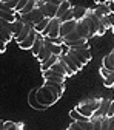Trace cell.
<instances>
[{
    "label": "cell",
    "instance_id": "cell-1",
    "mask_svg": "<svg viewBox=\"0 0 114 130\" xmlns=\"http://www.w3.org/2000/svg\"><path fill=\"white\" fill-rule=\"evenodd\" d=\"M99 105H100V99H89V101H83V102H80L77 107H76V110L80 113V115H83V116H86V118H93V115L96 113V110L99 108Z\"/></svg>",
    "mask_w": 114,
    "mask_h": 130
},
{
    "label": "cell",
    "instance_id": "cell-2",
    "mask_svg": "<svg viewBox=\"0 0 114 130\" xmlns=\"http://www.w3.org/2000/svg\"><path fill=\"white\" fill-rule=\"evenodd\" d=\"M36 98H37V102L42 105V107H50V105H53L56 101H59V98H56L50 90H48L46 87H40V88H37V91H36Z\"/></svg>",
    "mask_w": 114,
    "mask_h": 130
},
{
    "label": "cell",
    "instance_id": "cell-3",
    "mask_svg": "<svg viewBox=\"0 0 114 130\" xmlns=\"http://www.w3.org/2000/svg\"><path fill=\"white\" fill-rule=\"evenodd\" d=\"M60 3L62 2H39L37 0V8L42 11V14L46 19H54Z\"/></svg>",
    "mask_w": 114,
    "mask_h": 130
},
{
    "label": "cell",
    "instance_id": "cell-4",
    "mask_svg": "<svg viewBox=\"0 0 114 130\" xmlns=\"http://www.w3.org/2000/svg\"><path fill=\"white\" fill-rule=\"evenodd\" d=\"M42 37H51V39H57L60 37V20L59 19H51L48 26L43 29Z\"/></svg>",
    "mask_w": 114,
    "mask_h": 130
},
{
    "label": "cell",
    "instance_id": "cell-5",
    "mask_svg": "<svg viewBox=\"0 0 114 130\" xmlns=\"http://www.w3.org/2000/svg\"><path fill=\"white\" fill-rule=\"evenodd\" d=\"M45 19V15L42 14V11L39 9V8H36L32 12H29V14H26V15H22L20 17V20L25 23V25H32V26H36L39 22H42Z\"/></svg>",
    "mask_w": 114,
    "mask_h": 130
},
{
    "label": "cell",
    "instance_id": "cell-6",
    "mask_svg": "<svg viewBox=\"0 0 114 130\" xmlns=\"http://www.w3.org/2000/svg\"><path fill=\"white\" fill-rule=\"evenodd\" d=\"M109 105H111V99H100V105L96 110V113L93 115L91 119H103V118H106Z\"/></svg>",
    "mask_w": 114,
    "mask_h": 130
},
{
    "label": "cell",
    "instance_id": "cell-7",
    "mask_svg": "<svg viewBox=\"0 0 114 130\" xmlns=\"http://www.w3.org/2000/svg\"><path fill=\"white\" fill-rule=\"evenodd\" d=\"M60 60H62L65 65H66V67H68V70H70L73 74L79 73V70H82V68H83V67H80L79 63H76V62H74V59H73V57H71V56H70L66 51H65V53L60 56Z\"/></svg>",
    "mask_w": 114,
    "mask_h": 130
},
{
    "label": "cell",
    "instance_id": "cell-8",
    "mask_svg": "<svg viewBox=\"0 0 114 130\" xmlns=\"http://www.w3.org/2000/svg\"><path fill=\"white\" fill-rule=\"evenodd\" d=\"M43 87H46L56 98H59V99H60V96L65 91V84H59V82H54V80H45Z\"/></svg>",
    "mask_w": 114,
    "mask_h": 130
},
{
    "label": "cell",
    "instance_id": "cell-9",
    "mask_svg": "<svg viewBox=\"0 0 114 130\" xmlns=\"http://www.w3.org/2000/svg\"><path fill=\"white\" fill-rule=\"evenodd\" d=\"M94 14L102 20V17H106V15L111 14L109 11V6H108V2H96V8L93 9Z\"/></svg>",
    "mask_w": 114,
    "mask_h": 130
},
{
    "label": "cell",
    "instance_id": "cell-10",
    "mask_svg": "<svg viewBox=\"0 0 114 130\" xmlns=\"http://www.w3.org/2000/svg\"><path fill=\"white\" fill-rule=\"evenodd\" d=\"M76 25H77V22H76V20L60 23V37H66L68 34L74 32V31H76Z\"/></svg>",
    "mask_w": 114,
    "mask_h": 130
},
{
    "label": "cell",
    "instance_id": "cell-11",
    "mask_svg": "<svg viewBox=\"0 0 114 130\" xmlns=\"http://www.w3.org/2000/svg\"><path fill=\"white\" fill-rule=\"evenodd\" d=\"M36 39H37V32H36L34 28H32V31L29 32V36H28L22 43H19V46L22 48V50H29V51H31V48H32V45H34Z\"/></svg>",
    "mask_w": 114,
    "mask_h": 130
},
{
    "label": "cell",
    "instance_id": "cell-12",
    "mask_svg": "<svg viewBox=\"0 0 114 130\" xmlns=\"http://www.w3.org/2000/svg\"><path fill=\"white\" fill-rule=\"evenodd\" d=\"M43 79L45 80H54V82H59V84H65V76L53 71V70H48V71H43L42 73Z\"/></svg>",
    "mask_w": 114,
    "mask_h": 130
},
{
    "label": "cell",
    "instance_id": "cell-13",
    "mask_svg": "<svg viewBox=\"0 0 114 130\" xmlns=\"http://www.w3.org/2000/svg\"><path fill=\"white\" fill-rule=\"evenodd\" d=\"M6 26H8V29L11 31V34H12V37L15 39L20 32L23 31V28H25V23L22 22V20H15L14 23H8L6 22Z\"/></svg>",
    "mask_w": 114,
    "mask_h": 130
},
{
    "label": "cell",
    "instance_id": "cell-14",
    "mask_svg": "<svg viewBox=\"0 0 114 130\" xmlns=\"http://www.w3.org/2000/svg\"><path fill=\"white\" fill-rule=\"evenodd\" d=\"M100 74L103 77V85L105 87H114V71H108L106 68L100 67Z\"/></svg>",
    "mask_w": 114,
    "mask_h": 130
},
{
    "label": "cell",
    "instance_id": "cell-15",
    "mask_svg": "<svg viewBox=\"0 0 114 130\" xmlns=\"http://www.w3.org/2000/svg\"><path fill=\"white\" fill-rule=\"evenodd\" d=\"M12 39H14V37H12L11 31H9L8 26H6V22L0 20V40H3L5 43H8V42L12 40Z\"/></svg>",
    "mask_w": 114,
    "mask_h": 130
},
{
    "label": "cell",
    "instance_id": "cell-16",
    "mask_svg": "<svg viewBox=\"0 0 114 130\" xmlns=\"http://www.w3.org/2000/svg\"><path fill=\"white\" fill-rule=\"evenodd\" d=\"M76 32L82 37V39H89V31H88V26H86V23L83 22V20H80V22H77V25H76Z\"/></svg>",
    "mask_w": 114,
    "mask_h": 130
},
{
    "label": "cell",
    "instance_id": "cell-17",
    "mask_svg": "<svg viewBox=\"0 0 114 130\" xmlns=\"http://www.w3.org/2000/svg\"><path fill=\"white\" fill-rule=\"evenodd\" d=\"M86 11H88V8H85V6H80V5H77V6H73L74 20H76V22L83 20V19H85V15H86Z\"/></svg>",
    "mask_w": 114,
    "mask_h": 130
},
{
    "label": "cell",
    "instance_id": "cell-18",
    "mask_svg": "<svg viewBox=\"0 0 114 130\" xmlns=\"http://www.w3.org/2000/svg\"><path fill=\"white\" fill-rule=\"evenodd\" d=\"M43 46H45V48H46V50L50 51L53 56H62V54L65 53V51L62 50V46H60V45H54V43L45 42V40H43Z\"/></svg>",
    "mask_w": 114,
    "mask_h": 130
},
{
    "label": "cell",
    "instance_id": "cell-19",
    "mask_svg": "<svg viewBox=\"0 0 114 130\" xmlns=\"http://www.w3.org/2000/svg\"><path fill=\"white\" fill-rule=\"evenodd\" d=\"M66 53L74 59V62H76V63H79V65H80V67H83V65H86V63H88V60H86L82 54L79 53V50H68Z\"/></svg>",
    "mask_w": 114,
    "mask_h": 130
},
{
    "label": "cell",
    "instance_id": "cell-20",
    "mask_svg": "<svg viewBox=\"0 0 114 130\" xmlns=\"http://www.w3.org/2000/svg\"><path fill=\"white\" fill-rule=\"evenodd\" d=\"M73 8V5H71V2H65V0H62V3H60V6H59V9H57V14H56V19H62L65 14H66L70 9Z\"/></svg>",
    "mask_w": 114,
    "mask_h": 130
},
{
    "label": "cell",
    "instance_id": "cell-21",
    "mask_svg": "<svg viewBox=\"0 0 114 130\" xmlns=\"http://www.w3.org/2000/svg\"><path fill=\"white\" fill-rule=\"evenodd\" d=\"M42 48H43V37H42V34H37V39H36L34 45H32L31 51H32V54H34V56L37 57V54L40 53V50H42Z\"/></svg>",
    "mask_w": 114,
    "mask_h": 130
},
{
    "label": "cell",
    "instance_id": "cell-22",
    "mask_svg": "<svg viewBox=\"0 0 114 130\" xmlns=\"http://www.w3.org/2000/svg\"><path fill=\"white\" fill-rule=\"evenodd\" d=\"M17 3L15 0H8V2H0V11H15L17 8Z\"/></svg>",
    "mask_w": 114,
    "mask_h": 130
},
{
    "label": "cell",
    "instance_id": "cell-23",
    "mask_svg": "<svg viewBox=\"0 0 114 130\" xmlns=\"http://www.w3.org/2000/svg\"><path fill=\"white\" fill-rule=\"evenodd\" d=\"M37 8V0H28V3H26V6L20 11V17H22V15H26V14H29V12H32V11H34Z\"/></svg>",
    "mask_w": 114,
    "mask_h": 130
},
{
    "label": "cell",
    "instance_id": "cell-24",
    "mask_svg": "<svg viewBox=\"0 0 114 130\" xmlns=\"http://www.w3.org/2000/svg\"><path fill=\"white\" fill-rule=\"evenodd\" d=\"M32 28H34V26H32V25H25V28H23V31L20 32V34L17 36V37H15V40H17V43H22L28 36H29V32L32 31Z\"/></svg>",
    "mask_w": 114,
    "mask_h": 130
},
{
    "label": "cell",
    "instance_id": "cell-25",
    "mask_svg": "<svg viewBox=\"0 0 114 130\" xmlns=\"http://www.w3.org/2000/svg\"><path fill=\"white\" fill-rule=\"evenodd\" d=\"M59 57H60V56H51L46 62H43V63H42V73H43V71H48V70H51L53 65L59 62Z\"/></svg>",
    "mask_w": 114,
    "mask_h": 130
},
{
    "label": "cell",
    "instance_id": "cell-26",
    "mask_svg": "<svg viewBox=\"0 0 114 130\" xmlns=\"http://www.w3.org/2000/svg\"><path fill=\"white\" fill-rule=\"evenodd\" d=\"M102 67L106 68L108 71H114V60H112L111 54H106V56L103 57V60H102Z\"/></svg>",
    "mask_w": 114,
    "mask_h": 130
},
{
    "label": "cell",
    "instance_id": "cell-27",
    "mask_svg": "<svg viewBox=\"0 0 114 130\" xmlns=\"http://www.w3.org/2000/svg\"><path fill=\"white\" fill-rule=\"evenodd\" d=\"M70 115H71V118L74 119V122H85V121H91L89 118H86V116H83V115H80V113H79L76 108H73V110L70 111Z\"/></svg>",
    "mask_w": 114,
    "mask_h": 130
},
{
    "label": "cell",
    "instance_id": "cell-28",
    "mask_svg": "<svg viewBox=\"0 0 114 130\" xmlns=\"http://www.w3.org/2000/svg\"><path fill=\"white\" fill-rule=\"evenodd\" d=\"M36 91H37V88L36 90H32L31 93H29V104L34 107V108H37V110H43L45 107H42L39 102H37V98H36Z\"/></svg>",
    "mask_w": 114,
    "mask_h": 130
},
{
    "label": "cell",
    "instance_id": "cell-29",
    "mask_svg": "<svg viewBox=\"0 0 114 130\" xmlns=\"http://www.w3.org/2000/svg\"><path fill=\"white\" fill-rule=\"evenodd\" d=\"M3 130H23V124H15L12 121L3 122Z\"/></svg>",
    "mask_w": 114,
    "mask_h": 130
},
{
    "label": "cell",
    "instance_id": "cell-30",
    "mask_svg": "<svg viewBox=\"0 0 114 130\" xmlns=\"http://www.w3.org/2000/svg\"><path fill=\"white\" fill-rule=\"evenodd\" d=\"M51 56H53V54H51V53H50V51H48V50H46V48L43 46V48H42V50H40V53L37 54V59L40 60V63H43V62H46L48 59H50Z\"/></svg>",
    "mask_w": 114,
    "mask_h": 130
},
{
    "label": "cell",
    "instance_id": "cell-31",
    "mask_svg": "<svg viewBox=\"0 0 114 130\" xmlns=\"http://www.w3.org/2000/svg\"><path fill=\"white\" fill-rule=\"evenodd\" d=\"M50 20H51V19H46V17H45L42 22H39V23L34 26V29H36V32H37V34H42V32H43V29L48 26V23H50Z\"/></svg>",
    "mask_w": 114,
    "mask_h": 130
},
{
    "label": "cell",
    "instance_id": "cell-32",
    "mask_svg": "<svg viewBox=\"0 0 114 130\" xmlns=\"http://www.w3.org/2000/svg\"><path fill=\"white\" fill-rule=\"evenodd\" d=\"M71 20H74V12H73V8L63 15V17L60 19V23H65V22H71Z\"/></svg>",
    "mask_w": 114,
    "mask_h": 130
},
{
    "label": "cell",
    "instance_id": "cell-33",
    "mask_svg": "<svg viewBox=\"0 0 114 130\" xmlns=\"http://www.w3.org/2000/svg\"><path fill=\"white\" fill-rule=\"evenodd\" d=\"M79 53L82 54V56H83L88 62L93 59V56H91V50H89V48H82V50H79Z\"/></svg>",
    "mask_w": 114,
    "mask_h": 130
},
{
    "label": "cell",
    "instance_id": "cell-34",
    "mask_svg": "<svg viewBox=\"0 0 114 130\" xmlns=\"http://www.w3.org/2000/svg\"><path fill=\"white\" fill-rule=\"evenodd\" d=\"M28 3V0H19V3H17V8H15V14H20V11L26 6Z\"/></svg>",
    "mask_w": 114,
    "mask_h": 130
},
{
    "label": "cell",
    "instance_id": "cell-35",
    "mask_svg": "<svg viewBox=\"0 0 114 130\" xmlns=\"http://www.w3.org/2000/svg\"><path fill=\"white\" fill-rule=\"evenodd\" d=\"M91 121H93V130H100L102 119H91Z\"/></svg>",
    "mask_w": 114,
    "mask_h": 130
},
{
    "label": "cell",
    "instance_id": "cell-36",
    "mask_svg": "<svg viewBox=\"0 0 114 130\" xmlns=\"http://www.w3.org/2000/svg\"><path fill=\"white\" fill-rule=\"evenodd\" d=\"M108 127H109V118H103V119H102L100 130H108Z\"/></svg>",
    "mask_w": 114,
    "mask_h": 130
},
{
    "label": "cell",
    "instance_id": "cell-37",
    "mask_svg": "<svg viewBox=\"0 0 114 130\" xmlns=\"http://www.w3.org/2000/svg\"><path fill=\"white\" fill-rule=\"evenodd\" d=\"M112 116H114V101H111V105H109L108 116H106V118H112Z\"/></svg>",
    "mask_w": 114,
    "mask_h": 130
},
{
    "label": "cell",
    "instance_id": "cell-38",
    "mask_svg": "<svg viewBox=\"0 0 114 130\" xmlns=\"http://www.w3.org/2000/svg\"><path fill=\"white\" fill-rule=\"evenodd\" d=\"M106 17H108L109 25H111V29H112V32H114V14H109V15H106Z\"/></svg>",
    "mask_w": 114,
    "mask_h": 130
},
{
    "label": "cell",
    "instance_id": "cell-39",
    "mask_svg": "<svg viewBox=\"0 0 114 130\" xmlns=\"http://www.w3.org/2000/svg\"><path fill=\"white\" fill-rule=\"evenodd\" d=\"M108 6H109L111 14H114V0H108Z\"/></svg>",
    "mask_w": 114,
    "mask_h": 130
},
{
    "label": "cell",
    "instance_id": "cell-40",
    "mask_svg": "<svg viewBox=\"0 0 114 130\" xmlns=\"http://www.w3.org/2000/svg\"><path fill=\"white\" fill-rule=\"evenodd\" d=\"M5 48H6V43H5L3 40H0V53H3Z\"/></svg>",
    "mask_w": 114,
    "mask_h": 130
},
{
    "label": "cell",
    "instance_id": "cell-41",
    "mask_svg": "<svg viewBox=\"0 0 114 130\" xmlns=\"http://www.w3.org/2000/svg\"><path fill=\"white\" fill-rule=\"evenodd\" d=\"M0 130H3V122L0 121Z\"/></svg>",
    "mask_w": 114,
    "mask_h": 130
},
{
    "label": "cell",
    "instance_id": "cell-42",
    "mask_svg": "<svg viewBox=\"0 0 114 130\" xmlns=\"http://www.w3.org/2000/svg\"><path fill=\"white\" fill-rule=\"evenodd\" d=\"M109 54H111V57H112V60H114V50H112V51H111Z\"/></svg>",
    "mask_w": 114,
    "mask_h": 130
}]
</instances>
